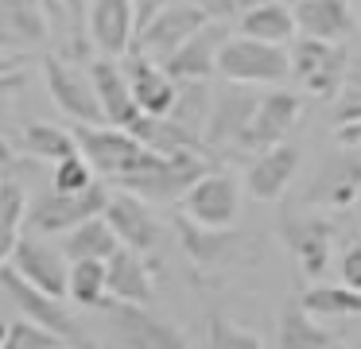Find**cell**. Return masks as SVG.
<instances>
[{"label": "cell", "instance_id": "f1b7e54d", "mask_svg": "<svg viewBox=\"0 0 361 349\" xmlns=\"http://www.w3.org/2000/svg\"><path fill=\"white\" fill-rule=\"evenodd\" d=\"M63 252L71 260H109L113 252L121 248V237L113 233V225L102 217H90V221L74 225L71 233H63Z\"/></svg>", "mask_w": 361, "mask_h": 349}, {"label": "cell", "instance_id": "f546056e", "mask_svg": "<svg viewBox=\"0 0 361 349\" xmlns=\"http://www.w3.org/2000/svg\"><path fill=\"white\" fill-rule=\"evenodd\" d=\"M20 147H24V155H32V159L59 163V159H66V155L78 152V140H74V132L59 128V124L32 121V124L20 128Z\"/></svg>", "mask_w": 361, "mask_h": 349}, {"label": "cell", "instance_id": "8d00e7d4", "mask_svg": "<svg viewBox=\"0 0 361 349\" xmlns=\"http://www.w3.org/2000/svg\"><path fill=\"white\" fill-rule=\"evenodd\" d=\"M334 121H338V128L361 124V82L342 85V93L334 97Z\"/></svg>", "mask_w": 361, "mask_h": 349}, {"label": "cell", "instance_id": "4316f807", "mask_svg": "<svg viewBox=\"0 0 361 349\" xmlns=\"http://www.w3.org/2000/svg\"><path fill=\"white\" fill-rule=\"evenodd\" d=\"M43 4H47L51 35L63 43L66 59H82L90 51V31H86L90 4L86 0H43Z\"/></svg>", "mask_w": 361, "mask_h": 349}, {"label": "cell", "instance_id": "7c38bea8", "mask_svg": "<svg viewBox=\"0 0 361 349\" xmlns=\"http://www.w3.org/2000/svg\"><path fill=\"white\" fill-rule=\"evenodd\" d=\"M210 20L214 16L206 12L202 4H167L164 12L136 35L133 51L148 54V59H156V62H167L195 31H202Z\"/></svg>", "mask_w": 361, "mask_h": 349}, {"label": "cell", "instance_id": "52a82bcc", "mask_svg": "<svg viewBox=\"0 0 361 349\" xmlns=\"http://www.w3.org/2000/svg\"><path fill=\"white\" fill-rule=\"evenodd\" d=\"M109 198L113 194L105 190V183H94L78 194H66V190L43 194V198H35L27 206V225L35 233H71L74 225L90 221V217H102Z\"/></svg>", "mask_w": 361, "mask_h": 349}, {"label": "cell", "instance_id": "4fadbf2b", "mask_svg": "<svg viewBox=\"0 0 361 349\" xmlns=\"http://www.w3.org/2000/svg\"><path fill=\"white\" fill-rule=\"evenodd\" d=\"M90 47L105 59H121L136 43V4L133 0H90L86 16Z\"/></svg>", "mask_w": 361, "mask_h": 349}, {"label": "cell", "instance_id": "f35d334b", "mask_svg": "<svg viewBox=\"0 0 361 349\" xmlns=\"http://www.w3.org/2000/svg\"><path fill=\"white\" fill-rule=\"evenodd\" d=\"M260 0H202V8L214 20H229V16H245L249 8H257Z\"/></svg>", "mask_w": 361, "mask_h": 349}, {"label": "cell", "instance_id": "d6a6232c", "mask_svg": "<svg viewBox=\"0 0 361 349\" xmlns=\"http://www.w3.org/2000/svg\"><path fill=\"white\" fill-rule=\"evenodd\" d=\"M71 295L78 307H105L109 302V260H74Z\"/></svg>", "mask_w": 361, "mask_h": 349}, {"label": "cell", "instance_id": "836d02e7", "mask_svg": "<svg viewBox=\"0 0 361 349\" xmlns=\"http://www.w3.org/2000/svg\"><path fill=\"white\" fill-rule=\"evenodd\" d=\"M206 349H264V341L252 330L229 322L226 314H210L206 322Z\"/></svg>", "mask_w": 361, "mask_h": 349}, {"label": "cell", "instance_id": "8fae6325", "mask_svg": "<svg viewBox=\"0 0 361 349\" xmlns=\"http://www.w3.org/2000/svg\"><path fill=\"white\" fill-rule=\"evenodd\" d=\"M179 214H187L198 225H214V229H226L237 221L241 214V183H237L229 171H206L179 202Z\"/></svg>", "mask_w": 361, "mask_h": 349}, {"label": "cell", "instance_id": "7bdbcfd3", "mask_svg": "<svg viewBox=\"0 0 361 349\" xmlns=\"http://www.w3.org/2000/svg\"><path fill=\"white\" fill-rule=\"evenodd\" d=\"M4 338H8V326L0 322V349H4Z\"/></svg>", "mask_w": 361, "mask_h": 349}, {"label": "cell", "instance_id": "ab89813d", "mask_svg": "<svg viewBox=\"0 0 361 349\" xmlns=\"http://www.w3.org/2000/svg\"><path fill=\"white\" fill-rule=\"evenodd\" d=\"M133 4H136V35H140V31L148 27V23L156 20V16L164 12L171 0H133Z\"/></svg>", "mask_w": 361, "mask_h": 349}, {"label": "cell", "instance_id": "ffe728a7", "mask_svg": "<svg viewBox=\"0 0 361 349\" xmlns=\"http://www.w3.org/2000/svg\"><path fill=\"white\" fill-rule=\"evenodd\" d=\"M128 78H133V93L148 116H171L175 101H179V82L164 70V62L148 59L140 51H128L125 62Z\"/></svg>", "mask_w": 361, "mask_h": 349}, {"label": "cell", "instance_id": "5bb4252c", "mask_svg": "<svg viewBox=\"0 0 361 349\" xmlns=\"http://www.w3.org/2000/svg\"><path fill=\"white\" fill-rule=\"evenodd\" d=\"M280 240L291 256H295L299 271L307 279H319L330 264V245H334V229L322 217H283L280 221Z\"/></svg>", "mask_w": 361, "mask_h": 349}, {"label": "cell", "instance_id": "9c48e42d", "mask_svg": "<svg viewBox=\"0 0 361 349\" xmlns=\"http://www.w3.org/2000/svg\"><path fill=\"white\" fill-rule=\"evenodd\" d=\"M105 314H109L113 338L125 349H190L187 338L179 333V326L164 322L159 314H152L140 302H121L109 299L105 302Z\"/></svg>", "mask_w": 361, "mask_h": 349}, {"label": "cell", "instance_id": "e575fe53", "mask_svg": "<svg viewBox=\"0 0 361 349\" xmlns=\"http://www.w3.org/2000/svg\"><path fill=\"white\" fill-rule=\"evenodd\" d=\"M63 345L66 341L55 330H47V326L32 322L24 314L8 326V338H4V349H63Z\"/></svg>", "mask_w": 361, "mask_h": 349}, {"label": "cell", "instance_id": "74e56055", "mask_svg": "<svg viewBox=\"0 0 361 349\" xmlns=\"http://www.w3.org/2000/svg\"><path fill=\"white\" fill-rule=\"evenodd\" d=\"M338 276H342V283H350V287L361 291V245H350L342 252V260H338Z\"/></svg>", "mask_w": 361, "mask_h": 349}, {"label": "cell", "instance_id": "44dd1931", "mask_svg": "<svg viewBox=\"0 0 361 349\" xmlns=\"http://www.w3.org/2000/svg\"><path fill=\"white\" fill-rule=\"evenodd\" d=\"M295 171H299V147L295 144H272L249 163L245 190H249V198H257V202H276L291 186Z\"/></svg>", "mask_w": 361, "mask_h": 349}, {"label": "cell", "instance_id": "30bf717a", "mask_svg": "<svg viewBox=\"0 0 361 349\" xmlns=\"http://www.w3.org/2000/svg\"><path fill=\"white\" fill-rule=\"evenodd\" d=\"M175 237H179L183 252L195 264L210 268V264H233V260H252V237L233 225L214 229V225H198L187 214H175Z\"/></svg>", "mask_w": 361, "mask_h": 349}, {"label": "cell", "instance_id": "6da1fadb", "mask_svg": "<svg viewBox=\"0 0 361 349\" xmlns=\"http://www.w3.org/2000/svg\"><path fill=\"white\" fill-rule=\"evenodd\" d=\"M210 171V147H190V152H148L133 175L117 178V190H133L144 202L156 206H179L183 194Z\"/></svg>", "mask_w": 361, "mask_h": 349}, {"label": "cell", "instance_id": "ba28073f", "mask_svg": "<svg viewBox=\"0 0 361 349\" xmlns=\"http://www.w3.org/2000/svg\"><path fill=\"white\" fill-rule=\"evenodd\" d=\"M257 85H245V82H229L226 93L218 101H210V116H206V144L210 147H249V128H252V116L260 109Z\"/></svg>", "mask_w": 361, "mask_h": 349}, {"label": "cell", "instance_id": "ac0fdd59", "mask_svg": "<svg viewBox=\"0 0 361 349\" xmlns=\"http://www.w3.org/2000/svg\"><path fill=\"white\" fill-rule=\"evenodd\" d=\"M221 47H226V23L210 20L202 31H195V35L164 62V70L175 78V82H206V78L218 70Z\"/></svg>", "mask_w": 361, "mask_h": 349}, {"label": "cell", "instance_id": "ee69618b", "mask_svg": "<svg viewBox=\"0 0 361 349\" xmlns=\"http://www.w3.org/2000/svg\"><path fill=\"white\" fill-rule=\"evenodd\" d=\"M283 4H291V8H295V4H303V0H283Z\"/></svg>", "mask_w": 361, "mask_h": 349}, {"label": "cell", "instance_id": "cb8c5ba5", "mask_svg": "<svg viewBox=\"0 0 361 349\" xmlns=\"http://www.w3.org/2000/svg\"><path fill=\"white\" fill-rule=\"evenodd\" d=\"M357 198H361V159H353V155L330 159L314 175V183L307 186L311 206H353Z\"/></svg>", "mask_w": 361, "mask_h": 349}, {"label": "cell", "instance_id": "277c9868", "mask_svg": "<svg viewBox=\"0 0 361 349\" xmlns=\"http://www.w3.org/2000/svg\"><path fill=\"white\" fill-rule=\"evenodd\" d=\"M218 70L226 74V82H245V85H276L283 78H291V51H283L280 43H264V39H226L218 54Z\"/></svg>", "mask_w": 361, "mask_h": 349}, {"label": "cell", "instance_id": "9a60e30c", "mask_svg": "<svg viewBox=\"0 0 361 349\" xmlns=\"http://www.w3.org/2000/svg\"><path fill=\"white\" fill-rule=\"evenodd\" d=\"M90 78L97 85V97H102V109H105V124H117V128H133V121H140L144 109L133 93V78L128 70L121 66L117 59H105L97 54L90 62Z\"/></svg>", "mask_w": 361, "mask_h": 349}, {"label": "cell", "instance_id": "83f0119b", "mask_svg": "<svg viewBox=\"0 0 361 349\" xmlns=\"http://www.w3.org/2000/svg\"><path fill=\"white\" fill-rule=\"evenodd\" d=\"M330 345H334V333L322 330L303 302H295V307L288 302V307L280 310L276 349H330Z\"/></svg>", "mask_w": 361, "mask_h": 349}, {"label": "cell", "instance_id": "b9f144b4", "mask_svg": "<svg viewBox=\"0 0 361 349\" xmlns=\"http://www.w3.org/2000/svg\"><path fill=\"white\" fill-rule=\"evenodd\" d=\"M24 66V54H4L0 59V74H12V70H20Z\"/></svg>", "mask_w": 361, "mask_h": 349}, {"label": "cell", "instance_id": "1f68e13d", "mask_svg": "<svg viewBox=\"0 0 361 349\" xmlns=\"http://www.w3.org/2000/svg\"><path fill=\"white\" fill-rule=\"evenodd\" d=\"M27 225V198L20 183H0V268L12 260Z\"/></svg>", "mask_w": 361, "mask_h": 349}, {"label": "cell", "instance_id": "4dcf8cb0", "mask_svg": "<svg viewBox=\"0 0 361 349\" xmlns=\"http://www.w3.org/2000/svg\"><path fill=\"white\" fill-rule=\"evenodd\" d=\"M314 318H353L361 314V291L350 283H314L299 295Z\"/></svg>", "mask_w": 361, "mask_h": 349}, {"label": "cell", "instance_id": "f6af8a7d", "mask_svg": "<svg viewBox=\"0 0 361 349\" xmlns=\"http://www.w3.org/2000/svg\"><path fill=\"white\" fill-rule=\"evenodd\" d=\"M86 349H90V345H86Z\"/></svg>", "mask_w": 361, "mask_h": 349}, {"label": "cell", "instance_id": "d590c367", "mask_svg": "<svg viewBox=\"0 0 361 349\" xmlns=\"http://www.w3.org/2000/svg\"><path fill=\"white\" fill-rule=\"evenodd\" d=\"M51 186H55V190H66V194H78V190H86V186H94V167H90V159L82 152L59 159L55 175H51Z\"/></svg>", "mask_w": 361, "mask_h": 349}, {"label": "cell", "instance_id": "d6986e66", "mask_svg": "<svg viewBox=\"0 0 361 349\" xmlns=\"http://www.w3.org/2000/svg\"><path fill=\"white\" fill-rule=\"evenodd\" d=\"M299 113H303V97L291 90H268L260 97V109L252 116V128H249V147L245 152H264L272 144H283L288 132L295 128Z\"/></svg>", "mask_w": 361, "mask_h": 349}, {"label": "cell", "instance_id": "484cf974", "mask_svg": "<svg viewBox=\"0 0 361 349\" xmlns=\"http://www.w3.org/2000/svg\"><path fill=\"white\" fill-rule=\"evenodd\" d=\"M299 23H295V8L283 4V0H260L257 8L241 16V35L264 39V43H280L288 47L295 39Z\"/></svg>", "mask_w": 361, "mask_h": 349}, {"label": "cell", "instance_id": "5b68a950", "mask_svg": "<svg viewBox=\"0 0 361 349\" xmlns=\"http://www.w3.org/2000/svg\"><path fill=\"white\" fill-rule=\"evenodd\" d=\"M345 70H350V54L334 39L303 35L291 47V78L311 97H338L345 85Z\"/></svg>", "mask_w": 361, "mask_h": 349}, {"label": "cell", "instance_id": "60d3db41", "mask_svg": "<svg viewBox=\"0 0 361 349\" xmlns=\"http://www.w3.org/2000/svg\"><path fill=\"white\" fill-rule=\"evenodd\" d=\"M338 144L361 147V124H345V128H338Z\"/></svg>", "mask_w": 361, "mask_h": 349}, {"label": "cell", "instance_id": "603a6c76", "mask_svg": "<svg viewBox=\"0 0 361 349\" xmlns=\"http://www.w3.org/2000/svg\"><path fill=\"white\" fill-rule=\"evenodd\" d=\"M152 295H156V271L148 264V252H136V248L121 245L109 256V299L148 307Z\"/></svg>", "mask_w": 361, "mask_h": 349}, {"label": "cell", "instance_id": "3957f363", "mask_svg": "<svg viewBox=\"0 0 361 349\" xmlns=\"http://www.w3.org/2000/svg\"><path fill=\"white\" fill-rule=\"evenodd\" d=\"M43 78H47V93L63 116H71L74 124H105V109L94 78H90V66L82 70L66 54H43Z\"/></svg>", "mask_w": 361, "mask_h": 349}, {"label": "cell", "instance_id": "2e32d148", "mask_svg": "<svg viewBox=\"0 0 361 349\" xmlns=\"http://www.w3.org/2000/svg\"><path fill=\"white\" fill-rule=\"evenodd\" d=\"M105 221L113 225V233L121 237V245L136 248V252H152L164 237L156 214H152V202H144L133 190H117L105 206Z\"/></svg>", "mask_w": 361, "mask_h": 349}, {"label": "cell", "instance_id": "7402d4cb", "mask_svg": "<svg viewBox=\"0 0 361 349\" xmlns=\"http://www.w3.org/2000/svg\"><path fill=\"white\" fill-rule=\"evenodd\" d=\"M51 35L47 4L43 0H0V47H12L16 54L39 47Z\"/></svg>", "mask_w": 361, "mask_h": 349}, {"label": "cell", "instance_id": "7a4b0ae2", "mask_svg": "<svg viewBox=\"0 0 361 349\" xmlns=\"http://www.w3.org/2000/svg\"><path fill=\"white\" fill-rule=\"evenodd\" d=\"M74 140H78V152L86 155L90 167L105 183H117V178L133 175L144 163V155L152 152L144 140H136L128 128H117V124H78Z\"/></svg>", "mask_w": 361, "mask_h": 349}, {"label": "cell", "instance_id": "e0dca14e", "mask_svg": "<svg viewBox=\"0 0 361 349\" xmlns=\"http://www.w3.org/2000/svg\"><path fill=\"white\" fill-rule=\"evenodd\" d=\"M66 252H55L51 245H43L39 237H20L16 252H12V268L24 279H32L39 291L55 295V299H66L71 295V264L63 260Z\"/></svg>", "mask_w": 361, "mask_h": 349}, {"label": "cell", "instance_id": "d4e9b609", "mask_svg": "<svg viewBox=\"0 0 361 349\" xmlns=\"http://www.w3.org/2000/svg\"><path fill=\"white\" fill-rule=\"evenodd\" d=\"M295 23L311 39H334V43H342L353 31L350 0H303V4H295Z\"/></svg>", "mask_w": 361, "mask_h": 349}, {"label": "cell", "instance_id": "8992f818", "mask_svg": "<svg viewBox=\"0 0 361 349\" xmlns=\"http://www.w3.org/2000/svg\"><path fill=\"white\" fill-rule=\"evenodd\" d=\"M0 295H4V299H12V307H16L24 318H32V322H39V326H47V330H55L59 338L66 341V345H74V349H86V345H90V341L82 338L78 322L66 314L63 299H55V295L39 291V287H35L32 279L20 276L12 264H4V268H0Z\"/></svg>", "mask_w": 361, "mask_h": 349}]
</instances>
